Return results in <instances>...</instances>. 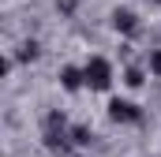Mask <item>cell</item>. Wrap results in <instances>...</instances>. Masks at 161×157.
<instances>
[{
    "instance_id": "1",
    "label": "cell",
    "mask_w": 161,
    "mask_h": 157,
    "mask_svg": "<svg viewBox=\"0 0 161 157\" xmlns=\"http://www.w3.org/2000/svg\"><path fill=\"white\" fill-rule=\"evenodd\" d=\"M82 75H86V86L90 90H109L113 86V64L105 56H90L82 64Z\"/></svg>"
},
{
    "instance_id": "2",
    "label": "cell",
    "mask_w": 161,
    "mask_h": 157,
    "mask_svg": "<svg viewBox=\"0 0 161 157\" xmlns=\"http://www.w3.org/2000/svg\"><path fill=\"white\" fill-rule=\"evenodd\" d=\"M109 120L113 123H139L142 120V109L135 101H127V97H113L109 101Z\"/></svg>"
},
{
    "instance_id": "3",
    "label": "cell",
    "mask_w": 161,
    "mask_h": 157,
    "mask_svg": "<svg viewBox=\"0 0 161 157\" xmlns=\"http://www.w3.org/2000/svg\"><path fill=\"white\" fill-rule=\"evenodd\" d=\"M113 26H116L120 34H135V30H139V19H135L131 8H116V11H113Z\"/></svg>"
},
{
    "instance_id": "4",
    "label": "cell",
    "mask_w": 161,
    "mask_h": 157,
    "mask_svg": "<svg viewBox=\"0 0 161 157\" xmlns=\"http://www.w3.org/2000/svg\"><path fill=\"white\" fill-rule=\"evenodd\" d=\"M60 86H64L68 94H79L82 86H86V75H82V68H64V71H60Z\"/></svg>"
},
{
    "instance_id": "5",
    "label": "cell",
    "mask_w": 161,
    "mask_h": 157,
    "mask_svg": "<svg viewBox=\"0 0 161 157\" xmlns=\"http://www.w3.org/2000/svg\"><path fill=\"white\" fill-rule=\"evenodd\" d=\"M146 64H150V75L161 78V49H154V52H150V60H146Z\"/></svg>"
},
{
    "instance_id": "6",
    "label": "cell",
    "mask_w": 161,
    "mask_h": 157,
    "mask_svg": "<svg viewBox=\"0 0 161 157\" xmlns=\"http://www.w3.org/2000/svg\"><path fill=\"white\" fill-rule=\"evenodd\" d=\"M71 142L86 146V142H90V131H86V127H71Z\"/></svg>"
},
{
    "instance_id": "7",
    "label": "cell",
    "mask_w": 161,
    "mask_h": 157,
    "mask_svg": "<svg viewBox=\"0 0 161 157\" xmlns=\"http://www.w3.org/2000/svg\"><path fill=\"white\" fill-rule=\"evenodd\" d=\"M124 82H127V86H142V71H135V68H131V71H127V78H124Z\"/></svg>"
},
{
    "instance_id": "8",
    "label": "cell",
    "mask_w": 161,
    "mask_h": 157,
    "mask_svg": "<svg viewBox=\"0 0 161 157\" xmlns=\"http://www.w3.org/2000/svg\"><path fill=\"white\" fill-rule=\"evenodd\" d=\"M154 4H161V0H154Z\"/></svg>"
}]
</instances>
